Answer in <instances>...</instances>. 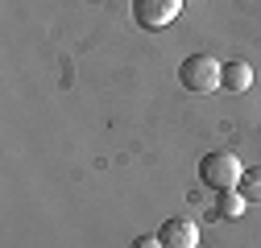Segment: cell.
Instances as JSON below:
<instances>
[{
	"instance_id": "1",
	"label": "cell",
	"mask_w": 261,
	"mask_h": 248,
	"mask_svg": "<svg viewBox=\"0 0 261 248\" xmlns=\"http://www.w3.org/2000/svg\"><path fill=\"white\" fill-rule=\"evenodd\" d=\"M178 79H182L187 91H195V96H212V91H220V83H224V67L216 58H207V54H191V58H182Z\"/></svg>"
},
{
	"instance_id": "2",
	"label": "cell",
	"mask_w": 261,
	"mask_h": 248,
	"mask_svg": "<svg viewBox=\"0 0 261 248\" xmlns=\"http://www.w3.org/2000/svg\"><path fill=\"white\" fill-rule=\"evenodd\" d=\"M241 174H245V166L232 158V153H207V158L199 162V182L207 186V191H237V182H241Z\"/></svg>"
},
{
	"instance_id": "3",
	"label": "cell",
	"mask_w": 261,
	"mask_h": 248,
	"mask_svg": "<svg viewBox=\"0 0 261 248\" xmlns=\"http://www.w3.org/2000/svg\"><path fill=\"white\" fill-rule=\"evenodd\" d=\"M178 13H182V0H133V21L149 34L166 29Z\"/></svg>"
},
{
	"instance_id": "4",
	"label": "cell",
	"mask_w": 261,
	"mask_h": 248,
	"mask_svg": "<svg viewBox=\"0 0 261 248\" xmlns=\"http://www.w3.org/2000/svg\"><path fill=\"white\" fill-rule=\"evenodd\" d=\"M158 240H162V248H195L199 244V228L191 220H166L158 228Z\"/></svg>"
},
{
	"instance_id": "5",
	"label": "cell",
	"mask_w": 261,
	"mask_h": 248,
	"mask_svg": "<svg viewBox=\"0 0 261 248\" xmlns=\"http://www.w3.org/2000/svg\"><path fill=\"white\" fill-rule=\"evenodd\" d=\"M228 96H241V91L253 87V67L249 62H224V83H220Z\"/></svg>"
},
{
	"instance_id": "6",
	"label": "cell",
	"mask_w": 261,
	"mask_h": 248,
	"mask_svg": "<svg viewBox=\"0 0 261 248\" xmlns=\"http://www.w3.org/2000/svg\"><path fill=\"white\" fill-rule=\"evenodd\" d=\"M245 207H249V203H245L241 191H220V195H216V211L224 215V220H241Z\"/></svg>"
},
{
	"instance_id": "7",
	"label": "cell",
	"mask_w": 261,
	"mask_h": 248,
	"mask_svg": "<svg viewBox=\"0 0 261 248\" xmlns=\"http://www.w3.org/2000/svg\"><path fill=\"white\" fill-rule=\"evenodd\" d=\"M237 191L245 195V203H261V166H253V170H245V174H241Z\"/></svg>"
},
{
	"instance_id": "8",
	"label": "cell",
	"mask_w": 261,
	"mask_h": 248,
	"mask_svg": "<svg viewBox=\"0 0 261 248\" xmlns=\"http://www.w3.org/2000/svg\"><path fill=\"white\" fill-rule=\"evenodd\" d=\"M128 248H162V240H158V232H153V236H137Z\"/></svg>"
}]
</instances>
